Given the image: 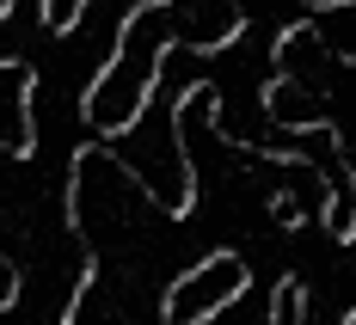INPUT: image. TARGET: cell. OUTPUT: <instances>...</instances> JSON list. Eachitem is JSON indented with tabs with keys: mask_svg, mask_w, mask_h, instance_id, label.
I'll return each instance as SVG.
<instances>
[]
</instances>
